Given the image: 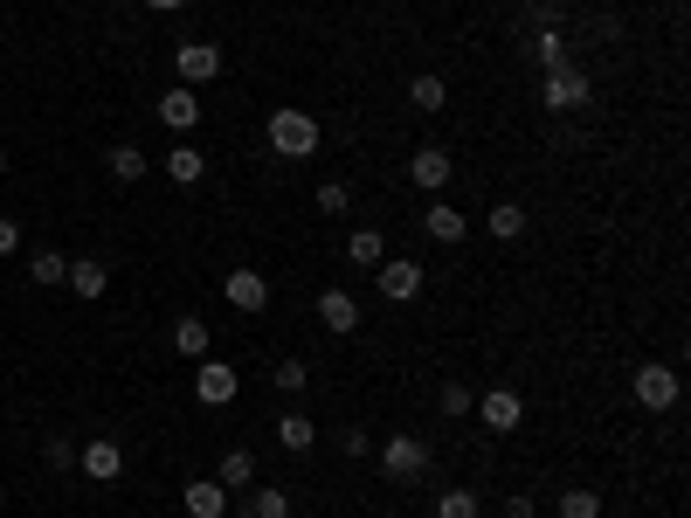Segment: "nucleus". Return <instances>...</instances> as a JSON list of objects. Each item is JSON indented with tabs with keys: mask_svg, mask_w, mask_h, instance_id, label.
Wrapping results in <instances>:
<instances>
[{
	"mask_svg": "<svg viewBox=\"0 0 691 518\" xmlns=\"http://www.w3.org/2000/svg\"><path fill=\"white\" fill-rule=\"evenodd\" d=\"M263 139H270L277 160H312V152H318V118L298 111V104H277L270 125H263Z\"/></svg>",
	"mask_w": 691,
	"mask_h": 518,
	"instance_id": "1",
	"label": "nucleus"
},
{
	"mask_svg": "<svg viewBox=\"0 0 691 518\" xmlns=\"http://www.w3.org/2000/svg\"><path fill=\"white\" fill-rule=\"evenodd\" d=\"M429 463H436V450H429L422 435H408V429L380 443V477H388V484H422Z\"/></svg>",
	"mask_w": 691,
	"mask_h": 518,
	"instance_id": "2",
	"label": "nucleus"
},
{
	"mask_svg": "<svg viewBox=\"0 0 691 518\" xmlns=\"http://www.w3.org/2000/svg\"><path fill=\"white\" fill-rule=\"evenodd\" d=\"M595 97V76L581 63H560V69H540V104L547 111H581V104Z\"/></svg>",
	"mask_w": 691,
	"mask_h": 518,
	"instance_id": "3",
	"label": "nucleus"
},
{
	"mask_svg": "<svg viewBox=\"0 0 691 518\" xmlns=\"http://www.w3.org/2000/svg\"><path fill=\"white\" fill-rule=\"evenodd\" d=\"M236 395H242V374H236V367H222L215 353L194 359V401H201V408H228Z\"/></svg>",
	"mask_w": 691,
	"mask_h": 518,
	"instance_id": "4",
	"label": "nucleus"
},
{
	"mask_svg": "<svg viewBox=\"0 0 691 518\" xmlns=\"http://www.w3.org/2000/svg\"><path fill=\"white\" fill-rule=\"evenodd\" d=\"M636 401H644L650 414H663V408H678V367H663V359H644V367H636Z\"/></svg>",
	"mask_w": 691,
	"mask_h": 518,
	"instance_id": "5",
	"label": "nucleus"
},
{
	"mask_svg": "<svg viewBox=\"0 0 691 518\" xmlns=\"http://www.w3.org/2000/svg\"><path fill=\"white\" fill-rule=\"evenodd\" d=\"M471 414H477V422H484V429H492V435H511V429H519V422H526V401H519V395H511V387H484V395H477V408H471Z\"/></svg>",
	"mask_w": 691,
	"mask_h": 518,
	"instance_id": "6",
	"label": "nucleus"
},
{
	"mask_svg": "<svg viewBox=\"0 0 691 518\" xmlns=\"http://www.w3.org/2000/svg\"><path fill=\"white\" fill-rule=\"evenodd\" d=\"M173 69H181L187 90L215 84V76H222V42H181V48H173Z\"/></svg>",
	"mask_w": 691,
	"mask_h": 518,
	"instance_id": "7",
	"label": "nucleus"
},
{
	"mask_svg": "<svg viewBox=\"0 0 691 518\" xmlns=\"http://www.w3.org/2000/svg\"><path fill=\"white\" fill-rule=\"evenodd\" d=\"M374 283H380V298H388V304H408V298H422V263H408V256H380Z\"/></svg>",
	"mask_w": 691,
	"mask_h": 518,
	"instance_id": "8",
	"label": "nucleus"
},
{
	"mask_svg": "<svg viewBox=\"0 0 691 518\" xmlns=\"http://www.w3.org/2000/svg\"><path fill=\"white\" fill-rule=\"evenodd\" d=\"M76 471H84L90 484H118V477H125V450L111 443V435H97V443L76 450Z\"/></svg>",
	"mask_w": 691,
	"mask_h": 518,
	"instance_id": "9",
	"label": "nucleus"
},
{
	"mask_svg": "<svg viewBox=\"0 0 691 518\" xmlns=\"http://www.w3.org/2000/svg\"><path fill=\"white\" fill-rule=\"evenodd\" d=\"M318 325L332 332V339H353V332H360V298L353 291H318Z\"/></svg>",
	"mask_w": 691,
	"mask_h": 518,
	"instance_id": "10",
	"label": "nucleus"
},
{
	"mask_svg": "<svg viewBox=\"0 0 691 518\" xmlns=\"http://www.w3.org/2000/svg\"><path fill=\"white\" fill-rule=\"evenodd\" d=\"M450 173H456V160H450V152H443V145H422V152H415V160H408V180H415V187H422L429 201H436V194L450 187Z\"/></svg>",
	"mask_w": 691,
	"mask_h": 518,
	"instance_id": "11",
	"label": "nucleus"
},
{
	"mask_svg": "<svg viewBox=\"0 0 691 518\" xmlns=\"http://www.w3.org/2000/svg\"><path fill=\"white\" fill-rule=\"evenodd\" d=\"M222 298H228V304H236V311H263V304H270V277L242 263V270H228V283H222Z\"/></svg>",
	"mask_w": 691,
	"mask_h": 518,
	"instance_id": "12",
	"label": "nucleus"
},
{
	"mask_svg": "<svg viewBox=\"0 0 691 518\" xmlns=\"http://www.w3.org/2000/svg\"><path fill=\"white\" fill-rule=\"evenodd\" d=\"M160 125H166V132H194V125H201V90L173 84V90L160 97Z\"/></svg>",
	"mask_w": 691,
	"mask_h": 518,
	"instance_id": "13",
	"label": "nucleus"
},
{
	"mask_svg": "<svg viewBox=\"0 0 691 518\" xmlns=\"http://www.w3.org/2000/svg\"><path fill=\"white\" fill-rule=\"evenodd\" d=\"M63 283H69V291L84 298V304H97V298L111 291V270L97 263V256H69V277H63Z\"/></svg>",
	"mask_w": 691,
	"mask_h": 518,
	"instance_id": "14",
	"label": "nucleus"
},
{
	"mask_svg": "<svg viewBox=\"0 0 691 518\" xmlns=\"http://www.w3.org/2000/svg\"><path fill=\"white\" fill-rule=\"evenodd\" d=\"M422 228H429V242H443V249H456L471 236V222H464V207H443V201H429V215H422Z\"/></svg>",
	"mask_w": 691,
	"mask_h": 518,
	"instance_id": "15",
	"label": "nucleus"
},
{
	"mask_svg": "<svg viewBox=\"0 0 691 518\" xmlns=\"http://www.w3.org/2000/svg\"><path fill=\"white\" fill-rule=\"evenodd\" d=\"M166 180H173V187H201V180H208V152L181 139V145L166 152Z\"/></svg>",
	"mask_w": 691,
	"mask_h": 518,
	"instance_id": "16",
	"label": "nucleus"
},
{
	"mask_svg": "<svg viewBox=\"0 0 691 518\" xmlns=\"http://www.w3.org/2000/svg\"><path fill=\"white\" fill-rule=\"evenodd\" d=\"M181 505H187V518H228V490H222L215 477H194V484L181 490Z\"/></svg>",
	"mask_w": 691,
	"mask_h": 518,
	"instance_id": "17",
	"label": "nucleus"
},
{
	"mask_svg": "<svg viewBox=\"0 0 691 518\" xmlns=\"http://www.w3.org/2000/svg\"><path fill=\"white\" fill-rule=\"evenodd\" d=\"M484 236H492V242H519L526 236V207L519 201H492V207H484Z\"/></svg>",
	"mask_w": 691,
	"mask_h": 518,
	"instance_id": "18",
	"label": "nucleus"
},
{
	"mask_svg": "<svg viewBox=\"0 0 691 518\" xmlns=\"http://www.w3.org/2000/svg\"><path fill=\"white\" fill-rule=\"evenodd\" d=\"M277 443H284L291 456H304V450L318 443V422H312L304 408H284V414H277Z\"/></svg>",
	"mask_w": 691,
	"mask_h": 518,
	"instance_id": "19",
	"label": "nucleus"
},
{
	"mask_svg": "<svg viewBox=\"0 0 691 518\" xmlns=\"http://www.w3.org/2000/svg\"><path fill=\"white\" fill-rule=\"evenodd\" d=\"M242 518H291V490L284 484H249Z\"/></svg>",
	"mask_w": 691,
	"mask_h": 518,
	"instance_id": "20",
	"label": "nucleus"
},
{
	"mask_svg": "<svg viewBox=\"0 0 691 518\" xmlns=\"http://www.w3.org/2000/svg\"><path fill=\"white\" fill-rule=\"evenodd\" d=\"M408 104H415V111H429V118H436V111H443V104H450V84H443V76H436V69H422V76H408Z\"/></svg>",
	"mask_w": 691,
	"mask_h": 518,
	"instance_id": "21",
	"label": "nucleus"
},
{
	"mask_svg": "<svg viewBox=\"0 0 691 518\" xmlns=\"http://www.w3.org/2000/svg\"><path fill=\"white\" fill-rule=\"evenodd\" d=\"M105 166H111V180H125V187H132V180H145V166H152V160H145V152H139L132 139H118V145L105 152Z\"/></svg>",
	"mask_w": 691,
	"mask_h": 518,
	"instance_id": "22",
	"label": "nucleus"
},
{
	"mask_svg": "<svg viewBox=\"0 0 691 518\" xmlns=\"http://www.w3.org/2000/svg\"><path fill=\"white\" fill-rule=\"evenodd\" d=\"M215 484H222V490H242V484H256V456H249V450H228V456L215 463Z\"/></svg>",
	"mask_w": 691,
	"mask_h": 518,
	"instance_id": "23",
	"label": "nucleus"
},
{
	"mask_svg": "<svg viewBox=\"0 0 691 518\" xmlns=\"http://www.w3.org/2000/svg\"><path fill=\"white\" fill-rule=\"evenodd\" d=\"M380 256H388V242H380V228H353L346 236V263H360V270H374Z\"/></svg>",
	"mask_w": 691,
	"mask_h": 518,
	"instance_id": "24",
	"label": "nucleus"
},
{
	"mask_svg": "<svg viewBox=\"0 0 691 518\" xmlns=\"http://www.w3.org/2000/svg\"><path fill=\"white\" fill-rule=\"evenodd\" d=\"M173 346H181L187 359H208V319H194V311L173 319Z\"/></svg>",
	"mask_w": 691,
	"mask_h": 518,
	"instance_id": "25",
	"label": "nucleus"
},
{
	"mask_svg": "<svg viewBox=\"0 0 691 518\" xmlns=\"http://www.w3.org/2000/svg\"><path fill=\"white\" fill-rule=\"evenodd\" d=\"M560 518H602V490L595 484H568L560 490Z\"/></svg>",
	"mask_w": 691,
	"mask_h": 518,
	"instance_id": "26",
	"label": "nucleus"
},
{
	"mask_svg": "<svg viewBox=\"0 0 691 518\" xmlns=\"http://www.w3.org/2000/svg\"><path fill=\"white\" fill-rule=\"evenodd\" d=\"M29 277L48 291V283H63V277H69V256H63V249H35V256H29Z\"/></svg>",
	"mask_w": 691,
	"mask_h": 518,
	"instance_id": "27",
	"label": "nucleus"
},
{
	"mask_svg": "<svg viewBox=\"0 0 691 518\" xmlns=\"http://www.w3.org/2000/svg\"><path fill=\"white\" fill-rule=\"evenodd\" d=\"M532 63H540V69H560V63H568V35H560V29H540V35H532Z\"/></svg>",
	"mask_w": 691,
	"mask_h": 518,
	"instance_id": "28",
	"label": "nucleus"
},
{
	"mask_svg": "<svg viewBox=\"0 0 691 518\" xmlns=\"http://www.w3.org/2000/svg\"><path fill=\"white\" fill-rule=\"evenodd\" d=\"M436 408L450 414V422H464V414L477 408V395H471V387H464V380H443V395H436Z\"/></svg>",
	"mask_w": 691,
	"mask_h": 518,
	"instance_id": "29",
	"label": "nucleus"
},
{
	"mask_svg": "<svg viewBox=\"0 0 691 518\" xmlns=\"http://www.w3.org/2000/svg\"><path fill=\"white\" fill-rule=\"evenodd\" d=\"M277 395H304V387H312V367H304V359H277Z\"/></svg>",
	"mask_w": 691,
	"mask_h": 518,
	"instance_id": "30",
	"label": "nucleus"
},
{
	"mask_svg": "<svg viewBox=\"0 0 691 518\" xmlns=\"http://www.w3.org/2000/svg\"><path fill=\"white\" fill-rule=\"evenodd\" d=\"M436 518H484L477 490H443V498H436Z\"/></svg>",
	"mask_w": 691,
	"mask_h": 518,
	"instance_id": "31",
	"label": "nucleus"
},
{
	"mask_svg": "<svg viewBox=\"0 0 691 518\" xmlns=\"http://www.w3.org/2000/svg\"><path fill=\"white\" fill-rule=\"evenodd\" d=\"M346 207H353V187L346 180H325L318 187V215H346Z\"/></svg>",
	"mask_w": 691,
	"mask_h": 518,
	"instance_id": "32",
	"label": "nucleus"
},
{
	"mask_svg": "<svg viewBox=\"0 0 691 518\" xmlns=\"http://www.w3.org/2000/svg\"><path fill=\"white\" fill-rule=\"evenodd\" d=\"M42 456H48V471H76V443H69V435H48Z\"/></svg>",
	"mask_w": 691,
	"mask_h": 518,
	"instance_id": "33",
	"label": "nucleus"
},
{
	"mask_svg": "<svg viewBox=\"0 0 691 518\" xmlns=\"http://www.w3.org/2000/svg\"><path fill=\"white\" fill-rule=\"evenodd\" d=\"M339 450L360 463V456H374V435H367V429H339Z\"/></svg>",
	"mask_w": 691,
	"mask_h": 518,
	"instance_id": "34",
	"label": "nucleus"
},
{
	"mask_svg": "<svg viewBox=\"0 0 691 518\" xmlns=\"http://www.w3.org/2000/svg\"><path fill=\"white\" fill-rule=\"evenodd\" d=\"M532 29H560V0H532Z\"/></svg>",
	"mask_w": 691,
	"mask_h": 518,
	"instance_id": "35",
	"label": "nucleus"
},
{
	"mask_svg": "<svg viewBox=\"0 0 691 518\" xmlns=\"http://www.w3.org/2000/svg\"><path fill=\"white\" fill-rule=\"evenodd\" d=\"M14 249H21V222L0 215V256H14Z\"/></svg>",
	"mask_w": 691,
	"mask_h": 518,
	"instance_id": "36",
	"label": "nucleus"
},
{
	"mask_svg": "<svg viewBox=\"0 0 691 518\" xmlns=\"http://www.w3.org/2000/svg\"><path fill=\"white\" fill-rule=\"evenodd\" d=\"M505 518H540V505L532 498H505Z\"/></svg>",
	"mask_w": 691,
	"mask_h": 518,
	"instance_id": "37",
	"label": "nucleus"
},
{
	"mask_svg": "<svg viewBox=\"0 0 691 518\" xmlns=\"http://www.w3.org/2000/svg\"><path fill=\"white\" fill-rule=\"evenodd\" d=\"M145 8H152V14H181L187 0H145Z\"/></svg>",
	"mask_w": 691,
	"mask_h": 518,
	"instance_id": "38",
	"label": "nucleus"
},
{
	"mask_svg": "<svg viewBox=\"0 0 691 518\" xmlns=\"http://www.w3.org/2000/svg\"><path fill=\"white\" fill-rule=\"evenodd\" d=\"M0 173H8V152H0Z\"/></svg>",
	"mask_w": 691,
	"mask_h": 518,
	"instance_id": "39",
	"label": "nucleus"
}]
</instances>
